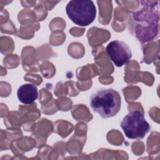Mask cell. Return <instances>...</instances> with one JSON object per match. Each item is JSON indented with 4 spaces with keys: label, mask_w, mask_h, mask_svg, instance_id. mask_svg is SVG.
<instances>
[{
    "label": "cell",
    "mask_w": 160,
    "mask_h": 160,
    "mask_svg": "<svg viewBox=\"0 0 160 160\" xmlns=\"http://www.w3.org/2000/svg\"><path fill=\"white\" fill-rule=\"evenodd\" d=\"M90 106L101 118L106 119L116 116L120 111L121 98L119 92L111 88H101L90 97Z\"/></svg>",
    "instance_id": "6da1fadb"
},
{
    "label": "cell",
    "mask_w": 160,
    "mask_h": 160,
    "mask_svg": "<svg viewBox=\"0 0 160 160\" xmlns=\"http://www.w3.org/2000/svg\"><path fill=\"white\" fill-rule=\"evenodd\" d=\"M66 12L71 21L80 26L89 25L96 16V8L90 0L70 1L66 7Z\"/></svg>",
    "instance_id": "7a4b0ae2"
},
{
    "label": "cell",
    "mask_w": 160,
    "mask_h": 160,
    "mask_svg": "<svg viewBox=\"0 0 160 160\" xmlns=\"http://www.w3.org/2000/svg\"><path fill=\"white\" fill-rule=\"evenodd\" d=\"M120 125L125 136L132 139H142L151 129L144 114L139 111L129 112L124 117Z\"/></svg>",
    "instance_id": "3957f363"
},
{
    "label": "cell",
    "mask_w": 160,
    "mask_h": 160,
    "mask_svg": "<svg viewBox=\"0 0 160 160\" xmlns=\"http://www.w3.org/2000/svg\"><path fill=\"white\" fill-rule=\"evenodd\" d=\"M106 51L111 61L119 68L128 64L132 58L131 48L122 41H111L107 45Z\"/></svg>",
    "instance_id": "277c9868"
},
{
    "label": "cell",
    "mask_w": 160,
    "mask_h": 160,
    "mask_svg": "<svg viewBox=\"0 0 160 160\" xmlns=\"http://www.w3.org/2000/svg\"><path fill=\"white\" fill-rule=\"evenodd\" d=\"M17 96L21 102L25 104H31L38 98V88L31 83L22 84L18 88Z\"/></svg>",
    "instance_id": "5b68a950"
}]
</instances>
